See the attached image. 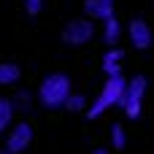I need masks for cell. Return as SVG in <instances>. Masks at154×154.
I'll return each instance as SVG.
<instances>
[{"label": "cell", "mask_w": 154, "mask_h": 154, "mask_svg": "<svg viewBox=\"0 0 154 154\" xmlns=\"http://www.w3.org/2000/svg\"><path fill=\"white\" fill-rule=\"evenodd\" d=\"M70 95H73V84L65 73H49L38 87V103L43 108H65Z\"/></svg>", "instance_id": "cell-1"}, {"label": "cell", "mask_w": 154, "mask_h": 154, "mask_svg": "<svg viewBox=\"0 0 154 154\" xmlns=\"http://www.w3.org/2000/svg\"><path fill=\"white\" fill-rule=\"evenodd\" d=\"M125 92H127V81H125L122 76L106 79V84H103V89L97 92L95 103L89 106L87 116H89V119H97V116H103V111H108V108H114V106H122Z\"/></svg>", "instance_id": "cell-2"}, {"label": "cell", "mask_w": 154, "mask_h": 154, "mask_svg": "<svg viewBox=\"0 0 154 154\" xmlns=\"http://www.w3.org/2000/svg\"><path fill=\"white\" fill-rule=\"evenodd\" d=\"M97 27H95V19L89 16H79V19H70L65 27H62V43L68 46H84L95 38Z\"/></svg>", "instance_id": "cell-3"}, {"label": "cell", "mask_w": 154, "mask_h": 154, "mask_svg": "<svg viewBox=\"0 0 154 154\" xmlns=\"http://www.w3.org/2000/svg\"><path fill=\"white\" fill-rule=\"evenodd\" d=\"M146 89H149V81L143 76H133L127 81V92H125V100H122V108L130 119H138L141 116V106H143V97H146Z\"/></svg>", "instance_id": "cell-4"}, {"label": "cell", "mask_w": 154, "mask_h": 154, "mask_svg": "<svg viewBox=\"0 0 154 154\" xmlns=\"http://www.w3.org/2000/svg\"><path fill=\"white\" fill-rule=\"evenodd\" d=\"M30 143H32V125L30 122H16L5 135V149L11 154H22Z\"/></svg>", "instance_id": "cell-5"}, {"label": "cell", "mask_w": 154, "mask_h": 154, "mask_svg": "<svg viewBox=\"0 0 154 154\" xmlns=\"http://www.w3.org/2000/svg\"><path fill=\"white\" fill-rule=\"evenodd\" d=\"M127 35H130V43L138 49V51H146V49H152V27H149V22L146 19H141V16H135V19H130V24H127Z\"/></svg>", "instance_id": "cell-6"}, {"label": "cell", "mask_w": 154, "mask_h": 154, "mask_svg": "<svg viewBox=\"0 0 154 154\" xmlns=\"http://www.w3.org/2000/svg\"><path fill=\"white\" fill-rule=\"evenodd\" d=\"M114 5L116 0H84V14L95 22H106L114 16Z\"/></svg>", "instance_id": "cell-7"}, {"label": "cell", "mask_w": 154, "mask_h": 154, "mask_svg": "<svg viewBox=\"0 0 154 154\" xmlns=\"http://www.w3.org/2000/svg\"><path fill=\"white\" fill-rule=\"evenodd\" d=\"M122 60H125V51L122 49H108L103 54V73L108 79L114 76H122Z\"/></svg>", "instance_id": "cell-8"}, {"label": "cell", "mask_w": 154, "mask_h": 154, "mask_svg": "<svg viewBox=\"0 0 154 154\" xmlns=\"http://www.w3.org/2000/svg\"><path fill=\"white\" fill-rule=\"evenodd\" d=\"M119 38H122V22H119L116 16L106 19V22H103V43H106V46H116Z\"/></svg>", "instance_id": "cell-9"}, {"label": "cell", "mask_w": 154, "mask_h": 154, "mask_svg": "<svg viewBox=\"0 0 154 154\" xmlns=\"http://www.w3.org/2000/svg\"><path fill=\"white\" fill-rule=\"evenodd\" d=\"M22 79V68L16 62H0V87H11Z\"/></svg>", "instance_id": "cell-10"}, {"label": "cell", "mask_w": 154, "mask_h": 154, "mask_svg": "<svg viewBox=\"0 0 154 154\" xmlns=\"http://www.w3.org/2000/svg\"><path fill=\"white\" fill-rule=\"evenodd\" d=\"M14 103L8 100V97H0V133H5V130H11L14 127Z\"/></svg>", "instance_id": "cell-11"}, {"label": "cell", "mask_w": 154, "mask_h": 154, "mask_svg": "<svg viewBox=\"0 0 154 154\" xmlns=\"http://www.w3.org/2000/svg\"><path fill=\"white\" fill-rule=\"evenodd\" d=\"M11 103H14V108H16L19 114H27V111L32 108L35 97H32V92H30V89H19V92L11 97Z\"/></svg>", "instance_id": "cell-12"}, {"label": "cell", "mask_w": 154, "mask_h": 154, "mask_svg": "<svg viewBox=\"0 0 154 154\" xmlns=\"http://www.w3.org/2000/svg\"><path fill=\"white\" fill-rule=\"evenodd\" d=\"M65 108H68L70 114H79V111H84V108H87V100H84V95H79V92H73V95L68 97V103H65Z\"/></svg>", "instance_id": "cell-13"}, {"label": "cell", "mask_w": 154, "mask_h": 154, "mask_svg": "<svg viewBox=\"0 0 154 154\" xmlns=\"http://www.w3.org/2000/svg\"><path fill=\"white\" fill-rule=\"evenodd\" d=\"M111 143H114V149H125L127 135H125V127H122V125H114V127H111Z\"/></svg>", "instance_id": "cell-14"}, {"label": "cell", "mask_w": 154, "mask_h": 154, "mask_svg": "<svg viewBox=\"0 0 154 154\" xmlns=\"http://www.w3.org/2000/svg\"><path fill=\"white\" fill-rule=\"evenodd\" d=\"M24 3V11H27V16H38L43 8H46V0H22Z\"/></svg>", "instance_id": "cell-15"}, {"label": "cell", "mask_w": 154, "mask_h": 154, "mask_svg": "<svg viewBox=\"0 0 154 154\" xmlns=\"http://www.w3.org/2000/svg\"><path fill=\"white\" fill-rule=\"evenodd\" d=\"M92 154H111V152H108V149H95Z\"/></svg>", "instance_id": "cell-16"}, {"label": "cell", "mask_w": 154, "mask_h": 154, "mask_svg": "<svg viewBox=\"0 0 154 154\" xmlns=\"http://www.w3.org/2000/svg\"><path fill=\"white\" fill-rule=\"evenodd\" d=\"M0 154H11V152H8V149H3V152H0Z\"/></svg>", "instance_id": "cell-17"}]
</instances>
